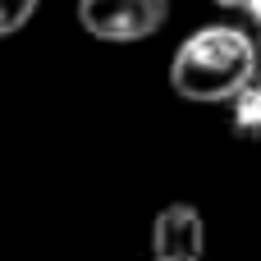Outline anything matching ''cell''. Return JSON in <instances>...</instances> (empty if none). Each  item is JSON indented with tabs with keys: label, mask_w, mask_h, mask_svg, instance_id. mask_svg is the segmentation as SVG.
I'll return each instance as SVG.
<instances>
[{
	"label": "cell",
	"mask_w": 261,
	"mask_h": 261,
	"mask_svg": "<svg viewBox=\"0 0 261 261\" xmlns=\"http://www.w3.org/2000/svg\"><path fill=\"white\" fill-rule=\"evenodd\" d=\"M37 5H41V0H0V37H14V32H23V28L32 23Z\"/></svg>",
	"instance_id": "obj_5"
},
{
	"label": "cell",
	"mask_w": 261,
	"mask_h": 261,
	"mask_svg": "<svg viewBox=\"0 0 261 261\" xmlns=\"http://www.w3.org/2000/svg\"><path fill=\"white\" fill-rule=\"evenodd\" d=\"M257 41L234 23H206L188 32L170 60V87L197 106H229L257 73Z\"/></svg>",
	"instance_id": "obj_1"
},
{
	"label": "cell",
	"mask_w": 261,
	"mask_h": 261,
	"mask_svg": "<svg viewBox=\"0 0 261 261\" xmlns=\"http://www.w3.org/2000/svg\"><path fill=\"white\" fill-rule=\"evenodd\" d=\"M206 220L188 202H170L151 220V261H202Z\"/></svg>",
	"instance_id": "obj_3"
},
{
	"label": "cell",
	"mask_w": 261,
	"mask_h": 261,
	"mask_svg": "<svg viewBox=\"0 0 261 261\" xmlns=\"http://www.w3.org/2000/svg\"><path fill=\"white\" fill-rule=\"evenodd\" d=\"M170 23V0H78V28L110 46H133Z\"/></svg>",
	"instance_id": "obj_2"
},
{
	"label": "cell",
	"mask_w": 261,
	"mask_h": 261,
	"mask_svg": "<svg viewBox=\"0 0 261 261\" xmlns=\"http://www.w3.org/2000/svg\"><path fill=\"white\" fill-rule=\"evenodd\" d=\"M229 106H234V133L239 138H261V60H257V73L248 78V87Z\"/></svg>",
	"instance_id": "obj_4"
},
{
	"label": "cell",
	"mask_w": 261,
	"mask_h": 261,
	"mask_svg": "<svg viewBox=\"0 0 261 261\" xmlns=\"http://www.w3.org/2000/svg\"><path fill=\"white\" fill-rule=\"evenodd\" d=\"M243 9H248V14H252V18H257V28H261V0H248V5H243Z\"/></svg>",
	"instance_id": "obj_6"
},
{
	"label": "cell",
	"mask_w": 261,
	"mask_h": 261,
	"mask_svg": "<svg viewBox=\"0 0 261 261\" xmlns=\"http://www.w3.org/2000/svg\"><path fill=\"white\" fill-rule=\"evenodd\" d=\"M220 5H229V9H234V5H239V9H243V5H248V0H220Z\"/></svg>",
	"instance_id": "obj_7"
}]
</instances>
